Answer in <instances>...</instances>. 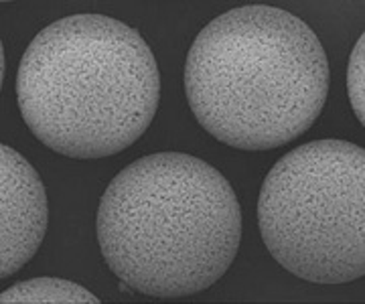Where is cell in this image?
Returning <instances> with one entry per match:
<instances>
[{"label": "cell", "instance_id": "obj_1", "mask_svg": "<svg viewBox=\"0 0 365 304\" xmlns=\"http://www.w3.org/2000/svg\"><path fill=\"white\" fill-rule=\"evenodd\" d=\"M96 236L108 268L132 290L181 298L207 290L234 264L242 209L215 167L182 152H157L110 181Z\"/></svg>", "mask_w": 365, "mask_h": 304}, {"label": "cell", "instance_id": "obj_2", "mask_svg": "<svg viewBox=\"0 0 365 304\" xmlns=\"http://www.w3.org/2000/svg\"><path fill=\"white\" fill-rule=\"evenodd\" d=\"M185 95L197 122L237 150H272L313 126L329 95V61L297 14L237 6L213 19L185 61Z\"/></svg>", "mask_w": 365, "mask_h": 304}, {"label": "cell", "instance_id": "obj_3", "mask_svg": "<svg viewBox=\"0 0 365 304\" xmlns=\"http://www.w3.org/2000/svg\"><path fill=\"white\" fill-rule=\"evenodd\" d=\"M16 98L29 130L53 152L104 159L148 130L160 75L136 28L104 14H71L29 43Z\"/></svg>", "mask_w": 365, "mask_h": 304}, {"label": "cell", "instance_id": "obj_4", "mask_svg": "<svg viewBox=\"0 0 365 304\" xmlns=\"http://www.w3.org/2000/svg\"><path fill=\"white\" fill-rule=\"evenodd\" d=\"M264 246L284 270L313 284L365 274V150L345 140L297 146L264 179Z\"/></svg>", "mask_w": 365, "mask_h": 304}, {"label": "cell", "instance_id": "obj_5", "mask_svg": "<svg viewBox=\"0 0 365 304\" xmlns=\"http://www.w3.org/2000/svg\"><path fill=\"white\" fill-rule=\"evenodd\" d=\"M49 203L37 169L11 146H0V278H11L39 251Z\"/></svg>", "mask_w": 365, "mask_h": 304}, {"label": "cell", "instance_id": "obj_6", "mask_svg": "<svg viewBox=\"0 0 365 304\" xmlns=\"http://www.w3.org/2000/svg\"><path fill=\"white\" fill-rule=\"evenodd\" d=\"M2 304H100V298L78 282L63 278H33L0 294Z\"/></svg>", "mask_w": 365, "mask_h": 304}, {"label": "cell", "instance_id": "obj_7", "mask_svg": "<svg viewBox=\"0 0 365 304\" xmlns=\"http://www.w3.org/2000/svg\"><path fill=\"white\" fill-rule=\"evenodd\" d=\"M347 93L353 112L365 126V35L355 41L349 65H347Z\"/></svg>", "mask_w": 365, "mask_h": 304}]
</instances>
